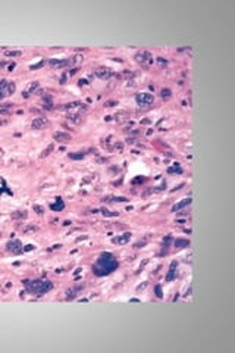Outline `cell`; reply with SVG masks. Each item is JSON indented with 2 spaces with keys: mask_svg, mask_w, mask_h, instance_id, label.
<instances>
[{
  "mask_svg": "<svg viewBox=\"0 0 235 353\" xmlns=\"http://www.w3.org/2000/svg\"><path fill=\"white\" fill-rule=\"evenodd\" d=\"M60 247H62L60 244H54V246H52L50 249H49V250H54V249H60Z\"/></svg>",
  "mask_w": 235,
  "mask_h": 353,
  "instance_id": "obj_41",
  "label": "cell"
},
{
  "mask_svg": "<svg viewBox=\"0 0 235 353\" xmlns=\"http://www.w3.org/2000/svg\"><path fill=\"white\" fill-rule=\"evenodd\" d=\"M100 212L105 215V216H118L119 215V212H112V210H107V209H100Z\"/></svg>",
  "mask_w": 235,
  "mask_h": 353,
  "instance_id": "obj_28",
  "label": "cell"
},
{
  "mask_svg": "<svg viewBox=\"0 0 235 353\" xmlns=\"http://www.w3.org/2000/svg\"><path fill=\"white\" fill-rule=\"evenodd\" d=\"M53 138H54L56 141H60V143H68V141H71V136H69L68 132H62V131L54 132V134H53Z\"/></svg>",
  "mask_w": 235,
  "mask_h": 353,
  "instance_id": "obj_17",
  "label": "cell"
},
{
  "mask_svg": "<svg viewBox=\"0 0 235 353\" xmlns=\"http://www.w3.org/2000/svg\"><path fill=\"white\" fill-rule=\"evenodd\" d=\"M0 156H3V149H0Z\"/></svg>",
  "mask_w": 235,
  "mask_h": 353,
  "instance_id": "obj_47",
  "label": "cell"
},
{
  "mask_svg": "<svg viewBox=\"0 0 235 353\" xmlns=\"http://www.w3.org/2000/svg\"><path fill=\"white\" fill-rule=\"evenodd\" d=\"M94 75L100 80H110L115 77V72L110 68H106V66H99L94 69Z\"/></svg>",
  "mask_w": 235,
  "mask_h": 353,
  "instance_id": "obj_7",
  "label": "cell"
},
{
  "mask_svg": "<svg viewBox=\"0 0 235 353\" xmlns=\"http://www.w3.org/2000/svg\"><path fill=\"white\" fill-rule=\"evenodd\" d=\"M154 290H156V296H157L159 299H162V297H163V293H162V287H160V285H156V287H154Z\"/></svg>",
  "mask_w": 235,
  "mask_h": 353,
  "instance_id": "obj_33",
  "label": "cell"
},
{
  "mask_svg": "<svg viewBox=\"0 0 235 353\" xmlns=\"http://www.w3.org/2000/svg\"><path fill=\"white\" fill-rule=\"evenodd\" d=\"M176 277H178V262L176 261H172V263H171V266H169V271H168V274H166V278H165V280L168 281V283H171V281L176 280Z\"/></svg>",
  "mask_w": 235,
  "mask_h": 353,
  "instance_id": "obj_12",
  "label": "cell"
},
{
  "mask_svg": "<svg viewBox=\"0 0 235 353\" xmlns=\"http://www.w3.org/2000/svg\"><path fill=\"white\" fill-rule=\"evenodd\" d=\"M6 250L10 252L12 255H21L24 252V246H22V243L19 240H10L6 244Z\"/></svg>",
  "mask_w": 235,
  "mask_h": 353,
  "instance_id": "obj_8",
  "label": "cell"
},
{
  "mask_svg": "<svg viewBox=\"0 0 235 353\" xmlns=\"http://www.w3.org/2000/svg\"><path fill=\"white\" fill-rule=\"evenodd\" d=\"M103 202H106V203H125V202H128V199L124 197V196H106V197H103Z\"/></svg>",
  "mask_w": 235,
  "mask_h": 353,
  "instance_id": "obj_16",
  "label": "cell"
},
{
  "mask_svg": "<svg viewBox=\"0 0 235 353\" xmlns=\"http://www.w3.org/2000/svg\"><path fill=\"white\" fill-rule=\"evenodd\" d=\"M85 152H77V153H69V159H72V160H81V159H84V158H85Z\"/></svg>",
  "mask_w": 235,
  "mask_h": 353,
  "instance_id": "obj_22",
  "label": "cell"
},
{
  "mask_svg": "<svg viewBox=\"0 0 235 353\" xmlns=\"http://www.w3.org/2000/svg\"><path fill=\"white\" fill-rule=\"evenodd\" d=\"M5 55L8 58H18L22 55V52L21 50H5Z\"/></svg>",
  "mask_w": 235,
  "mask_h": 353,
  "instance_id": "obj_25",
  "label": "cell"
},
{
  "mask_svg": "<svg viewBox=\"0 0 235 353\" xmlns=\"http://www.w3.org/2000/svg\"><path fill=\"white\" fill-rule=\"evenodd\" d=\"M173 246L176 247V249L188 247L190 246V240H187V238H176V240H173Z\"/></svg>",
  "mask_w": 235,
  "mask_h": 353,
  "instance_id": "obj_19",
  "label": "cell"
},
{
  "mask_svg": "<svg viewBox=\"0 0 235 353\" xmlns=\"http://www.w3.org/2000/svg\"><path fill=\"white\" fill-rule=\"evenodd\" d=\"M78 84H79V86H88V81H87L85 78H81V80L78 81Z\"/></svg>",
  "mask_w": 235,
  "mask_h": 353,
  "instance_id": "obj_37",
  "label": "cell"
},
{
  "mask_svg": "<svg viewBox=\"0 0 235 353\" xmlns=\"http://www.w3.org/2000/svg\"><path fill=\"white\" fill-rule=\"evenodd\" d=\"M60 109H63V111H68V112H75V113H79V115H82L84 112L88 109V106H87L85 103H82V102H71V103H66V105H63Z\"/></svg>",
  "mask_w": 235,
  "mask_h": 353,
  "instance_id": "obj_5",
  "label": "cell"
},
{
  "mask_svg": "<svg viewBox=\"0 0 235 353\" xmlns=\"http://www.w3.org/2000/svg\"><path fill=\"white\" fill-rule=\"evenodd\" d=\"M147 243H149V237H146L144 240H140V241H137V243L134 244V247H135V249H141V247H144L146 244H147Z\"/></svg>",
  "mask_w": 235,
  "mask_h": 353,
  "instance_id": "obj_29",
  "label": "cell"
},
{
  "mask_svg": "<svg viewBox=\"0 0 235 353\" xmlns=\"http://www.w3.org/2000/svg\"><path fill=\"white\" fill-rule=\"evenodd\" d=\"M85 238H87V236H82V237L77 238V241H81V240H85Z\"/></svg>",
  "mask_w": 235,
  "mask_h": 353,
  "instance_id": "obj_45",
  "label": "cell"
},
{
  "mask_svg": "<svg viewBox=\"0 0 235 353\" xmlns=\"http://www.w3.org/2000/svg\"><path fill=\"white\" fill-rule=\"evenodd\" d=\"M34 210L37 213H40V215H43L44 213V208L43 206H40V205H34Z\"/></svg>",
  "mask_w": 235,
  "mask_h": 353,
  "instance_id": "obj_35",
  "label": "cell"
},
{
  "mask_svg": "<svg viewBox=\"0 0 235 353\" xmlns=\"http://www.w3.org/2000/svg\"><path fill=\"white\" fill-rule=\"evenodd\" d=\"M79 60V56H74V58H65V59H50L49 63L52 66H58V68H71L74 63Z\"/></svg>",
  "mask_w": 235,
  "mask_h": 353,
  "instance_id": "obj_3",
  "label": "cell"
},
{
  "mask_svg": "<svg viewBox=\"0 0 235 353\" xmlns=\"http://www.w3.org/2000/svg\"><path fill=\"white\" fill-rule=\"evenodd\" d=\"M115 118H116V121H118V122H124L125 119L128 118V112H125V111L118 112V113L115 115Z\"/></svg>",
  "mask_w": 235,
  "mask_h": 353,
  "instance_id": "obj_26",
  "label": "cell"
},
{
  "mask_svg": "<svg viewBox=\"0 0 235 353\" xmlns=\"http://www.w3.org/2000/svg\"><path fill=\"white\" fill-rule=\"evenodd\" d=\"M157 60H159L160 63H168V60H165L163 58H157Z\"/></svg>",
  "mask_w": 235,
  "mask_h": 353,
  "instance_id": "obj_42",
  "label": "cell"
},
{
  "mask_svg": "<svg viewBox=\"0 0 235 353\" xmlns=\"http://www.w3.org/2000/svg\"><path fill=\"white\" fill-rule=\"evenodd\" d=\"M40 90V82L38 81H33V82H29L28 84V87H27V90L25 91H22V97H25V99H28L31 94H35V93Z\"/></svg>",
  "mask_w": 235,
  "mask_h": 353,
  "instance_id": "obj_13",
  "label": "cell"
},
{
  "mask_svg": "<svg viewBox=\"0 0 235 353\" xmlns=\"http://www.w3.org/2000/svg\"><path fill=\"white\" fill-rule=\"evenodd\" d=\"M171 241H172V237H171V236H166V238L163 240V250H165V253L168 252V247H169V244H171Z\"/></svg>",
  "mask_w": 235,
  "mask_h": 353,
  "instance_id": "obj_30",
  "label": "cell"
},
{
  "mask_svg": "<svg viewBox=\"0 0 235 353\" xmlns=\"http://www.w3.org/2000/svg\"><path fill=\"white\" fill-rule=\"evenodd\" d=\"M131 236H132L131 232H125V234H122V236L113 237L112 238V243H113V244H118V246H124V244H126V243H130Z\"/></svg>",
  "mask_w": 235,
  "mask_h": 353,
  "instance_id": "obj_15",
  "label": "cell"
},
{
  "mask_svg": "<svg viewBox=\"0 0 235 353\" xmlns=\"http://www.w3.org/2000/svg\"><path fill=\"white\" fill-rule=\"evenodd\" d=\"M38 230V227L37 225H34V224H28V225H25L24 228H22V232L24 234H28V232H35Z\"/></svg>",
  "mask_w": 235,
  "mask_h": 353,
  "instance_id": "obj_23",
  "label": "cell"
},
{
  "mask_svg": "<svg viewBox=\"0 0 235 353\" xmlns=\"http://www.w3.org/2000/svg\"><path fill=\"white\" fill-rule=\"evenodd\" d=\"M77 72H78V68H72L69 71V75H74V74H77Z\"/></svg>",
  "mask_w": 235,
  "mask_h": 353,
  "instance_id": "obj_40",
  "label": "cell"
},
{
  "mask_svg": "<svg viewBox=\"0 0 235 353\" xmlns=\"http://www.w3.org/2000/svg\"><path fill=\"white\" fill-rule=\"evenodd\" d=\"M31 250H34V246H33V244H28V246L24 247V252H31Z\"/></svg>",
  "mask_w": 235,
  "mask_h": 353,
  "instance_id": "obj_38",
  "label": "cell"
},
{
  "mask_svg": "<svg viewBox=\"0 0 235 353\" xmlns=\"http://www.w3.org/2000/svg\"><path fill=\"white\" fill-rule=\"evenodd\" d=\"M43 109H46V111H52L53 109V99L50 94H44L43 96Z\"/></svg>",
  "mask_w": 235,
  "mask_h": 353,
  "instance_id": "obj_18",
  "label": "cell"
},
{
  "mask_svg": "<svg viewBox=\"0 0 235 353\" xmlns=\"http://www.w3.org/2000/svg\"><path fill=\"white\" fill-rule=\"evenodd\" d=\"M16 91V84L13 81H10V80H0V93L3 94V96H12L13 93Z\"/></svg>",
  "mask_w": 235,
  "mask_h": 353,
  "instance_id": "obj_4",
  "label": "cell"
},
{
  "mask_svg": "<svg viewBox=\"0 0 235 353\" xmlns=\"http://www.w3.org/2000/svg\"><path fill=\"white\" fill-rule=\"evenodd\" d=\"M160 94H162V97H163V99H169V97L172 96V91H171L169 88H163V90L160 91Z\"/></svg>",
  "mask_w": 235,
  "mask_h": 353,
  "instance_id": "obj_31",
  "label": "cell"
},
{
  "mask_svg": "<svg viewBox=\"0 0 235 353\" xmlns=\"http://www.w3.org/2000/svg\"><path fill=\"white\" fill-rule=\"evenodd\" d=\"M47 125H49V119L47 118H43V116L34 118V121L31 122V128L33 130H44Z\"/></svg>",
  "mask_w": 235,
  "mask_h": 353,
  "instance_id": "obj_11",
  "label": "cell"
},
{
  "mask_svg": "<svg viewBox=\"0 0 235 353\" xmlns=\"http://www.w3.org/2000/svg\"><path fill=\"white\" fill-rule=\"evenodd\" d=\"M63 208H65V203L62 202V199H56V203L50 205V209H52V210H62Z\"/></svg>",
  "mask_w": 235,
  "mask_h": 353,
  "instance_id": "obj_21",
  "label": "cell"
},
{
  "mask_svg": "<svg viewBox=\"0 0 235 353\" xmlns=\"http://www.w3.org/2000/svg\"><path fill=\"white\" fill-rule=\"evenodd\" d=\"M5 65H6V62H0V68H5Z\"/></svg>",
  "mask_w": 235,
  "mask_h": 353,
  "instance_id": "obj_46",
  "label": "cell"
},
{
  "mask_svg": "<svg viewBox=\"0 0 235 353\" xmlns=\"http://www.w3.org/2000/svg\"><path fill=\"white\" fill-rule=\"evenodd\" d=\"M66 118L69 119V121L75 122V124H79V122H81V119H82V115H79V113H75V112H68Z\"/></svg>",
  "mask_w": 235,
  "mask_h": 353,
  "instance_id": "obj_20",
  "label": "cell"
},
{
  "mask_svg": "<svg viewBox=\"0 0 235 353\" xmlns=\"http://www.w3.org/2000/svg\"><path fill=\"white\" fill-rule=\"evenodd\" d=\"M135 60L141 65H150V63H153V56L147 50H141L135 55Z\"/></svg>",
  "mask_w": 235,
  "mask_h": 353,
  "instance_id": "obj_9",
  "label": "cell"
},
{
  "mask_svg": "<svg viewBox=\"0 0 235 353\" xmlns=\"http://www.w3.org/2000/svg\"><path fill=\"white\" fill-rule=\"evenodd\" d=\"M13 68H15V63L12 62V63H10V65H9V68H8V69H9V71H12V69H13Z\"/></svg>",
  "mask_w": 235,
  "mask_h": 353,
  "instance_id": "obj_44",
  "label": "cell"
},
{
  "mask_svg": "<svg viewBox=\"0 0 235 353\" xmlns=\"http://www.w3.org/2000/svg\"><path fill=\"white\" fill-rule=\"evenodd\" d=\"M135 102H137V105L141 106V107H149L150 105L154 102V96L151 94V93H147V91L138 93V94L135 96Z\"/></svg>",
  "mask_w": 235,
  "mask_h": 353,
  "instance_id": "obj_6",
  "label": "cell"
},
{
  "mask_svg": "<svg viewBox=\"0 0 235 353\" xmlns=\"http://www.w3.org/2000/svg\"><path fill=\"white\" fill-rule=\"evenodd\" d=\"M44 63H46V60H41V62L37 63V65H31L29 68H31V69H38V68H41V66H43Z\"/></svg>",
  "mask_w": 235,
  "mask_h": 353,
  "instance_id": "obj_36",
  "label": "cell"
},
{
  "mask_svg": "<svg viewBox=\"0 0 235 353\" xmlns=\"http://www.w3.org/2000/svg\"><path fill=\"white\" fill-rule=\"evenodd\" d=\"M25 285V290L31 293L34 296H44L49 291L53 290V283L49 280H43V278H37V280H24L22 281Z\"/></svg>",
  "mask_w": 235,
  "mask_h": 353,
  "instance_id": "obj_2",
  "label": "cell"
},
{
  "mask_svg": "<svg viewBox=\"0 0 235 353\" xmlns=\"http://www.w3.org/2000/svg\"><path fill=\"white\" fill-rule=\"evenodd\" d=\"M5 124H8V119H0V125H5Z\"/></svg>",
  "mask_w": 235,
  "mask_h": 353,
  "instance_id": "obj_43",
  "label": "cell"
},
{
  "mask_svg": "<svg viewBox=\"0 0 235 353\" xmlns=\"http://www.w3.org/2000/svg\"><path fill=\"white\" fill-rule=\"evenodd\" d=\"M168 172H169V174H172V172H178V174H182V168L179 166V164H175L173 166H169V168H168Z\"/></svg>",
  "mask_w": 235,
  "mask_h": 353,
  "instance_id": "obj_27",
  "label": "cell"
},
{
  "mask_svg": "<svg viewBox=\"0 0 235 353\" xmlns=\"http://www.w3.org/2000/svg\"><path fill=\"white\" fill-rule=\"evenodd\" d=\"M53 149H54V146L50 144V146L47 147V149H46V150L43 152V153H41V158H46L47 155H50V152H53Z\"/></svg>",
  "mask_w": 235,
  "mask_h": 353,
  "instance_id": "obj_32",
  "label": "cell"
},
{
  "mask_svg": "<svg viewBox=\"0 0 235 353\" xmlns=\"http://www.w3.org/2000/svg\"><path fill=\"white\" fill-rule=\"evenodd\" d=\"M190 205H191V197L182 199V200H179L178 203H175L172 206V212L173 213H179L184 208H187V206H190Z\"/></svg>",
  "mask_w": 235,
  "mask_h": 353,
  "instance_id": "obj_14",
  "label": "cell"
},
{
  "mask_svg": "<svg viewBox=\"0 0 235 353\" xmlns=\"http://www.w3.org/2000/svg\"><path fill=\"white\" fill-rule=\"evenodd\" d=\"M3 97H5V96H3V94H2V93H0V100H2V99H3Z\"/></svg>",
  "mask_w": 235,
  "mask_h": 353,
  "instance_id": "obj_48",
  "label": "cell"
},
{
  "mask_svg": "<svg viewBox=\"0 0 235 353\" xmlns=\"http://www.w3.org/2000/svg\"><path fill=\"white\" fill-rule=\"evenodd\" d=\"M113 106H118V102L116 100H107L105 103V107H113Z\"/></svg>",
  "mask_w": 235,
  "mask_h": 353,
  "instance_id": "obj_34",
  "label": "cell"
},
{
  "mask_svg": "<svg viewBox=\"0 0 235 353\" xmlns=\"http://www.w3.org/2000/svg\"><path fill=\"white\" fill-rule=\"evenodd\" d=\"M84 287H85L84 284H78V285L71 287V288H68L66 293H65V294H66V300H74L82 290H84Z\"/></svg>",
  "mask_w": 235,
  "mask_h": 353,
  "instance_id": "obj_10",
  "label": "cell"
},
{
  "mask_svg": "<svg viewBox=\"0 0 235 353\" xmlns=\"http://www.w3.org/2000/svg\"><path fill=\"white\" fill-rule=\"evenodd\" d=\"M27 216H28L27 210H18V212L12 213V218H13V219H24V218H27Z\"/></svg>",
  "mask_w": 235,
  "mask_h": 353,
  "instance_id": "obj_24",
  "label": "cell"
},
{
  "mask_svg": "<svg viewBox=\"0 0 235 353\" xmlns=\"http://www.w3.org/2000/svg\"><path fill=\"white\" fill-rule=\"evenodd\" d=\"M65 81H66V74H63L60 77V84H65Z\"/></svg>",
  "mask_w": 235,
  "mask_h": 353,
  "instance_id": "obj_39",
  "label": "cell"
},
{
  "mask_svg": "<svg viewBox=\"0 0 235 353\" xmlns=\"http://www.w3.org/2000/svg\"><path fill=\"white\" fill-rule=\"evenodd\" d=\"M118 266H119L118 259H116L112 253L105 252V253H101L100 256L97 257L96 263L93 265V272H94V275H97V277H105V275L112 274Z\"/></svg>",
  "mask_w": 235,
  "mask_h": 353,
  "instance_id": "obj_1",
  "label": "cell"
}]
</instances>
